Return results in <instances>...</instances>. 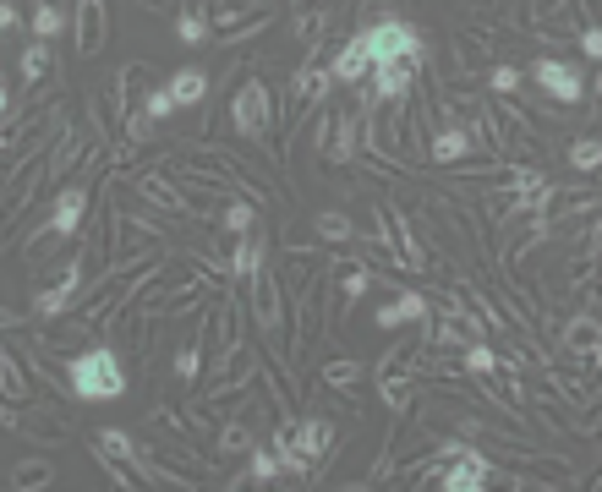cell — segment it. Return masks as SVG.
<instances>
[{
    "mask_svg": "<svg viewBox=\"0 0 602 492\" xmlns=\"http://www.w3.org/2000/svg\"><path fill=\"white\" fill-rule=\"evenodd\" d=\"M66 383H72L77 400L99 405V400H121L126 394V372H121V356L110 345H94V350H77L66 361Z\"/></svg>",
    "mask_w": 602,
    "mask_h": 492,
    "instance_id": "cell-1",
    "label": "cell"
},
{
    "mask_svg": "<svg viewBox=\"0 0 602 492\" xmlns=\"http://www.w3.org/2000/svg\"><path fill=\"white\" fill-rule=\"evenodd\" d=\"M230 121H236L241 137H252V143H263L274 126V104H269V88H263L258 77H247L236 88V104H230Z\"/></svg>",
    "mask_w": 602,
    "mask_h": 492,
    "instance_id": "cell-2",
    "label": "cell"
},
{
    "mask_svg": "<svg viewBox=\"0 0 602 492\" xmlns=\"http://www.w3.org/2000/svg\"><path fill=\"white\" fill-rule=\"evenodd\" d=\"M378 241H384V252L395 257L400 268H411V274H422V268H427L422 246L411 241V225L400 219V208H395V203H384V208H378Z\"/></svg>",
    "mask_w": 602,
    "mask_h": 492,
    "instance_id": "cell-3",
    "label": "cell"
},
{
    "mask_svg": "<svg viewBox=\"0 0 602 492\" xmlns=\"http://www.w3.org/2000/svg\"><path fill=\"white\" fill-rule=\"evenodd\" d=\"M438 487L444 492H482V487H493V465L477 449H455L449 465L438 471Z\"/></svg>",
    "mask_w": 602,
    "mask_h": 492,
    "instance_id": "cell-4",
    "label": "cell"
},
{
    "mask_svg": "<svg viewBox=\"0 0 602 492\" xmlns=\"http://www.w3.org/2000/svg\"><path fill=\"white\" fill-rule=\"evenodd\" d=\"M367 44H373V61H389V55H416L422 61V33L411 28V22H400V17H384V22H373L367 28Z\"/></svg>",
    "mask_w": 602,
    "mask_h": 492,
    "instance_id": "cell-5",
    "label": "cell"
},
{
    "mask_svg": "<svg viewBox=\"0 0 602 492\" xmlns=\"http://www.w3.org/2000/svg\"><path fill=\"white\" fill-rule=\"evenodd\" d=\"M531 77L542 82V93H548L553 104H581L586 99V77H581V66H570V61H537L531 66Z\"/></svg>",
    "mask_w": 602,
    "mask_h": 492,
    "instance_id": "cell-6",
    "label": "cell"
},
{
    "mask_svg": "<svg viewBox=\"0 0 602 492\" xmlns=\"http://www.w3.org/2000/svg\"><path fill=\"white\" fill-rule=\"evenodd\" d=\"M416 66H422L416 55H389V61H373V104L378 99H405Z\"/></svg>",
    "mask_w": 602,
    "mask_h": 492,
    "instance_id": "cell-7",
    "label": "cell"
},
{
    "mask_svg": "<svg viewBox=\"0 0 602 492\" xmlns=\"http://www.w3.org/2000/svg\"><path fill=\"white\" fill-rule=\"evenodd\" d=\"M83 214H88V186H66L61 197H55L50 208V225H44V236H77L83 230Z\"/></svg>",
    "mask_w": 602,
    "mask_h": 492,
    "instance_id": "cell-8",
    "label": "cell"
},
{
    "mask_svg": "<svg viewBox=\"0 0 602 492\" xmlns=\"http://www.w3.org/2000/svg\"><path fill=\"white\" fill-rule=\"evenodd\" d=\"M77 285H83V268L66 263V268H61V279H55L50 290H39V296H33V312H39V318H61V312L77 301Z\"/></svg>",
    "mask_w": 602,
    "mask_h": 492,
    "instance_id": "cell-9",
    "label": "cell"
},
{
    "mask_svg": "<svg viewBox=\"0 0 602 492\" xmlns=\"http://www.w3.org/2000/svg\"><path fill=\"white\" fill-rule=\"evenodd\" d=\"M329 72H334V82H362V77H373V44H367V33H356L351 44H345L340 55L329 61Z\"/></svg>",
    "mask_w": 602,
    "mask_h": 492,
    "instance_id": "cell-10",
    "label": "cell"
},
{
    "mask_svg": "<svg viewBox=\"0 0 602 492\" xmlns=\"http://www.w3.org/2000/svg\"><path fill=\"white\" fill-rule=\"evenodd\" d=\"M285 432H291V443L307 454V460H323V454L334 449V438H340V427H334L329 416H307L301 427H285Z\"/></svg>",
    "mask_w": 602,
    "mask_h": 492,
    "instance_id": "cell-11",
    "label": "cell"
},
{
    "mask_svg": "<svg viewBox=\"0 0 602 492\" xmlns=\"http://www.w3.org/2000/svg\"><path fill=\"white\" fill-rule=\"evenodd\" d=\"M334 82V72H329V61L323 55H312L307 66H301V77H296V88H291V110L301 115V110H312V104L323 99V88Z\"/></svg>",
    "mask_w": 602,
    "mask_h": 492,
    "instance_id": "cell-12",
    "label": "cell"
},
{
    "mask_svg": "<svg viewBox=\"0 0 602 492\" xmlns=\"http://www.w3.org/2000/svg\"><path fill=\"white\" fill-rule=\"evenodd\" d=\"M263 252H269V241H263L258 236V230H247V236H236V241H230V274H236V279H258L263 274Z\"/></svg>",
    "mask_w": 602,
    "mask_h": 492,
    "instance_id": "cell-13",
    "label": "cell"
},
{
    "mask_svg": "<svg viewBox=\"0 0 602 492\" xmlns=\"http://www.w3.org/2000/svg\"><path fill=\"white\" fill-rule=\"evenodd\" d=\"M405 323H427V296L400 290L389 307H378V328H405Z\"/></svg>",
    "mask_w": 602,
    "mask_h": 492,
    "instance_id": "cell-14",
    "label": "cell"
},
{
    "mask_svg": "<svg viewBox=\"0 0 602 492\" xmlns=\"http://www.w3.org/2000/svg\"><path fill=\"white\" fill-rule=\"evenodd\" d=\"M77 44H83V55H99V44H104V0H77Z\"/></svg>",
    "mask_w": 602,
    "mask_h": 492,
    "instance_id": "cell-15",
    "label": "cell"
},
{
    "mask_svg": "<svg viewBox=\"0 0 602 492\" xmlns=\"http://www.w3.org/2000/svg\"><path fill=\"white\" fill-rule=\"evenodd\" d=\"M170 93H176L181 110H198L208 99V72L203 66H181V72H170Z\"/></svg>",
    "mask_w": 602,
    "mask_h": 492,
    "instance_id": "cell-16",
    "label": "cell"
},
{
    "mask_svg": "<svg viewBox=\"0 0 602 492\" xmlns=\"http://www.w3.org/2000/svg\"><path fill=\"white\" fill-rule=\"evenodd\" d=\"M323 159H340V164H351V154H356V115H340V121H329L323 126Z\"/></svg>",
    "mask_w": 602,
    "mask_h": 492,
    "instance_id": "cell-17",
    "label": "cell"
},
{
    "mask_svg": "<svg viewBox=\"0 0 602 492\" xmlns=\"http://www.w3.org/2000/svg\"><path fill=\"white\" fill-rule=\"evenodd\" d=\"M471 143H477V137H471L466 126H444V132L427 143V154H433V164H455V159L471 154Z\"/></svg>",
    "mask_w": 602,
    "mask_h": 492,
    "instance_id": "cell-18",
    "label": "cell"
},
{
    "mask_svg": "<svg viewBox=\"0 0 602 492\" xmlns=\"http://www.w3.org/2000/svg\"><path fill=\"white\" fill-rule=\"evenodd\" d=\"M482 339V318H466V312H449L444 318V328H438V345H477Z\"/></svg>",
    "mask_w": 602,
    "mask_h": 492,
    "instance_id": "cell-19",
    "label": "cell"
},
{
    "mask_svg": "<svg viewBox=\"0 0 602 492\" xmlns=\"http://www.w3.org/2000/svg\"><path fill=\"white\" fill-rule=\"evenodd\" d=\"M22 82H28V88H39L44 77H50V39H28V50H22Z\"/></svg>",
    "mask_w": 602,
    "mask_h": 492,
    "instance_id": "cell-20",
    "label": "cell"
},
{
    "mask_svg": "<svg viewBox=\"0 0 602 492\" xmlns=\"http://www.w3.org/2000/svg\"><path fill=\"white\" fill-rule=\"evenodd\" d=\"M208 33H214V22L198 11V0H187V11L176 17V39L181 44H208Z\"/></svg>",
    "mask_w": 602,
    "mask_h": 492,
    "instance_id": "cell-21",
    "label": "cell"
},
{
    "mask_svg": "<svg viewBox=\"0 0 602 492\" xmlns=\"http://www.w3.org/2000/svg\"><path fill=\"white\" fill-rule=\"evenodd\" d=\"M564 345L581 350V356H592V350H602V323L597 318H575L570 328H564Z\"/></svg>",
    "mask_w": 602,
    "mask_h": 492,
    "instance_id": "cell-22",
    "label": "cell"
},
{
    "mask_svg": "<svg viewBox=\"0 0 602 492\" xmlns=\"http://www.w3.org/2000/svg\"><path fill=\"white\" fill-rule=\"evenodd\" d=\"M285 471V460H280V449H274V443H269V449H252V465H247V482H274V476H280Z\"/></svg>",
    "mask_w": 602,
    "mask_h": 492,
    "instance_id": "cell-23",
    "label": "cell"
},
{
    "mask_svg": "<svg viewBox=\"0 0 602 492\" xmlns=\"http://www.w3.org/2000/svg\"><path fill=\"white\" fill-rule=\"evenodd\" d=\"M61 28H66V11L55 6V0H39V6H33V39H55Z\"/></svg>",
    "mask_w": 602,
    "mask_h": 492,
    "instance_id": "cell-24",
    "label": "cell"
},
{
    "mask_svg": "<svg viewBox=\"0 0 602 492\" xmlns=\"http://www.w3.org/2000/svg\"><path fill=\"white\" fill-rule=\"evenodd\" d=\"M570 164H575V170H602V137H575V143H570Z\"/></svg>",
    "mask_w": 602,
    "mask_h": 492,
    "instance_id": "cell-25",
    "label": "cell"
},
{
    "mask_svg": "<svg viewBox=\"0 0 602 492\" xmlns=\"http://www.w3.org/2000/svg\"><path fill=\"white\" fill-rule=\"evenodd\" d=\"M176 110H181V104H176V93H170V82H159V88L148 93V104H143V115H148V121H170Z\"/></svg>",
    "mask_w": 602,
    "mask_h": 492,
    "instance_id": "cell-26",
    "label": "cell"
},
{
    "mask_svg": "<svg viewBox=\"0 0 602 492\" xmlns=\"http://www.w3.org/2000/svg\"><path fill=\"white\" fill-rule=\"evenodd\" d=\"M247 230H258V214H252L247 203H230V208H225V241L247 236Z\"/></svg>",
    "mask_w": 602,
    "mask_h": 492,
    "instance_id": "cell-27",
    "label": "cell"
},
{
    "mask_svg": "<svg viewBox=\"0 0 602 492\" xmlns=\"http://www.w3.org/2000/svg\"><path fill=\"white\" fill-rule=\"evenodd\" d=\"M460 367H466V372H477V378H488V372H499V356H493V350H488V345H482V339H477V345H466V356H460Z\"/></svg>",
    "mask_w": 602,
    "mask_h": 492,
    "instance_id": "cell-28",
    "label": "cell"
},
{
    "mask_svg": "<svg viewBox=\"0 0 602 492\" xmlns=\"http://www.w3.org/2000/svg\"><path fill=\"white\" fill-rule=\"evenodd\" d=\"M55 482V471L44 460H28V465H17V471H11V487H50Z\"/></svg>",
    "mask_w": 602,
    "mask_h": 492,
    "instance_id": "cell-29",
    "label": "cell"
},
{
    "mask_svg": "<svg viewBox=\"0 0 602 492\" xmlns=\"http://www.w3.org/2000/svg\"><path fill=\"white\" fill-rule=\"evenodd\" d=\"M198 367H203V339H192V345H181V356H176V378L192 383V378H198Z\"/></svg>",
    "mask_w": 602,
    "mask_h": 492,
    "instance_id": "cell-30",
    "label": "cell"
},
{
    "mask_svg": "<svg viewBox=\"0 0 602 492\" xmlns=\"http://www.w3.org/2000/svg\"><path fill=\"white\" fill-rule=\"evenodd\" d=\"M318 236L323 241H351V219L345 214H318Z\"/></svg>",
    "mask_w": 602,
    "mask_h": 492,
    "instance_id": "cell-31",
    "label": "cell"
},
{
    "mask_svg": "<svg viewBox=\"0 0 602 492\" xmlns=\"http://www.w3.org/2000/svg\"><path fill=\"white\" fill-rule=\"evenodd\" d=\"M323 378H329L334 389H351V383L362 378V367H356V361H329V367H323Z\"/></svg>",
    "mask_w": 602,
    "mask_h": 492,
    "instance_id": "cell-32",
    "label": "cell"
},
{
    "mask_svg": "<svg viewBox=\"0 0 602 492\" xmlns=\"http://www.w3.org/2000/svg\"><path fill=\"white\" fill-rule=\"evenodd\" d=\"M6 400H11V405H17V400H28V383H22L17 356H6Z\"/></svg>",
    "mask_w": 602,
    "mask_h": 492,
    "instance_id": "cell-33",
    "label": "cell"
},
{
    "mask_svg": "<svg viewBox=\"0 0 602 492\" xmlns=\"http://www.w3.org/2000/svg\"><path fill=\"white\" fill-rule=\"evenodd\" d=\"M367 285H373V274H367V268H351V274H345V290H340V296H345V301H362Z\"/></svg>",
    "mask_w": 602,
    "mask_h": 492,
    "instance_id": "cell-34",
    "label": "cell"
},
{
    "mask_svg": "<svg viewBox=\"0 0 602 492\" xmlns=\"http://www.w3.org/2000/svg\"><path fill=\"white\" fill-rule=\"evenodd\" d=\"M143 192H148V197H154V203H165V208H181V197H176V186H170V181H165V186H159V181H154V175H143Z\"/></svg>",
    "mask_w": 602,
    "mask_h": 492,
    "instance_id": "cell-35",
    "label": "cell"
},
{
    "mask_svg": "<svg viewBox=\"0 0 602 492\" xmlns=\"http://www.w3.org/2000/svg\"><path fill=\"white\" fill-rule=\"evenodd\" d=\"M493 93H520V66H493Z\"/></svg>",
    "mask_w": 602,
    "mask_h": 492,
    "instance_id": "cell-36",
    "label": "cell"
},
{
    "mask_svg": "<svg viewBox=\"0 0 602 492\" xmlns=\"http://www.w3.org/2000/svg\"><path fill=\"white\" fill-rule=\"evenodd\" d=\"M219 449H225V454H241V449H252L247 427H225V432H219Z\"/></svg>",
    "mask_w": 602,
    "mask_h": 492,
    "instance_id": "cell-37",
    "label": "cell"
},
{
    "mask_svg": "<svg viewBox=\"0 0 602 492\" xmlns=\"http://www.w3.org/2000/svg\"><path fill=\"white\" fill-rule=\"evenodd\" d=\"M581 50H586V55H592V61L602 66V28H586V33H581Z\"/></svg>",
    "mask_w": 602,
    "mask_h": 492,
    "instance_id": "cell-38",
    "label": "cell"
},
{
    "mask_svg": "<svg viewBox=\"0 0 602 492\" xmlns=\"http://www.w3.org/2000/svg\"><path fill=\"white\" fill-rule=\"evenodd\" d=\"M0 22H6V33H17V22H22L17 0H6V6H0Z\"/></svg>",
    "mask_w": 602,
    "mask_h": 492,
    "instance_id": "cell-39",
    "label": "cell"
},
{
    "mask_svg": "<svg viewBox=\"0 0 602 492\" xmlns=\"http://www.w3.org/2000/svg\"><path fill=\"white\" fill-rule=\"evenodd\" d=\"M597 93H602V72H597Z\"/></svg>",
    "mask_w": 602,
    "mask_h": 492,
    "instance_id": "cell-40",
    "label": "cell"
},
{
    "mask_svg": "<svg viewBox=\"0 0 602 492\" xmlns=\"http://www.w3.org/2000/svg\"><path fill=\"white\" fill-rule=\"evenodd\" d=\"M296 6H301V0H296Z\"/></svg>",
    "mask_w": 602,
    "mask_h": 492,
    "instance_id": "cell-41",
    "label": "cell"
}]
</instances>
